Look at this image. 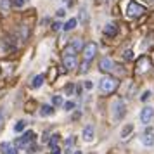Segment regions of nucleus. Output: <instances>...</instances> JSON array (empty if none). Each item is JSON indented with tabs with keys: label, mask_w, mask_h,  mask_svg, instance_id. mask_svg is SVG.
<instances>
[{
	"label": "nucleus",
	"mask_w": 154,
	"mask_h": 154,
	"mask_svg": "<svg viewBox=\"0 0 154 154\" xmlns=\"http://www.w3.org/2000/svg\"><path fill=\"white\" fill-rule=\"evenodd\" d=\"M152 114H154V109L152 107H144L142 111H140V121L144 123V125H147V123H151V118H152Z\"/></svg>",
	"instance_id": "obj_8"
},
{
	"label": "nucleus",
	"mask_w": 154,
	"mask_h": 154,
	"mask_svg": "<svg viewBox=\"0 0 154 154\" xmlns=\"http://www.w3.org/2000/svg\"><path fill=\"white\" fill-rule=\"evenodd\" d=\"M24 126H26V121H23V119H21V121H17V123L14 125V132L16 133H21L23 130H24Z\"/></svg>",
	"instance_id": "obj_18"
},
{
	"label": "nucleus",
	"mask_w": 154,
	"mask_h": 154,
	"mask_svg": "<svg viewBox=\"0 0 154 154\" xmlns=\"http://www.w3.org/2000/svg\"><path fill=\"white\" fill-rule=\"evenodd\" d=\"M132 130H133V125H126V126H123V130H121V137L123 139H126L130 133H132Z\"/></svg>",
	"instance_id": "obj_17"
},
{
	"label": "nucleus",
	"mask_w": 154,
	"mask_h": 154,
	"mask_svg": "<svg viewBox=\"0 0 154 154\" xmlns=\"http://www.w3.org/2000/svg\"><path fill=\"white\" fill-rule=\"evenodd\" d=\"M116 33H118L116 24H106V28H104V35L106 36H114Z\"/></svg>",
	"instance_id": "obj_12"
},
{
	"label": "nucleus",
	"mask_w": 154,
	"mask_h": 154,
	"mask_svg": "<svg viewBox=\"0 0 154 154\" xmlns=\"http://www.w3.org/2000/svg\"><path fill=\"white\" fill-rule=\"evenodd\" d=\"M76 23H78V21L75 19V17H71L69 21H68V23H66V24L63 26L64 31H71V29H75V28H76Z\"/></svg>",
	"instance_id": "obj_13"
},
{
	"label": "nucleus",
	"mask_w": 154,
	"mask_h": 154,
	"mask_svg": "<svg viewBox=\"0 0 154 154\" xmlns=\"http://www.w3.org/2000/svg\"><path fill=\"white\" fill-rule=\"evenodd\" d=\"M142 144H144L146 147L154 146V133L152 132H146V135L142 137Z\"/></svg>",
	"instance_id": "obj_10"
},
{
	"label": "nucleus",
	"mask_w": 154,
	"mask_h": 154,
	"mask_svg": "<svg viewBox=\"0 0 154 154\" xmlns=\"http://www.w3.org/2000/svg\"><path fill=\"white\" fill-rule=\"evenodd\" d=\"M85 88H87V90H92V88H94L92 82H85Z\"/></svg>",
	"instance_id": "obj_31"
},
{
	"label": "nucleus",
	"mask_w": 154,
	"mask_h": 154,
	"mask_svg": "<svg viewBox=\"0 0 154 154\" xmlns=\"http://www.w3.org/2000/svg\"><path fill=\"white\" fill-rule=\"evenodd\" d=\"M52 104L54 106H61L63 104V97H61V95H54V97H52Z\"/></svg>",
	"instance_id": "obj_20"
},
{
	"label": "nucleus",
	"mask_w": 154,
	"mask_h": 154,
	"mask_svg": "<svg viewBox=\"0 0 154 154\" xmlns=\"http://www.w3.org/2000/svg\"><path fill=\"white\" fill-rule=\"evenodd\" d=\"M99 69L104 71V73H111L114 69V63H112L109 57H104V59H100V63H99Z\"/></svg>",
	"instance_id": "obj_7"
},
{
	"label": "nucleus",
	"mask_w": 154,
	"mask_h": 154,
	"mask_svg": "<svg viewBox=\"0 0 154 154\" xmlns=\"http://www.w3.org/2000/svg\"><path fill=\"white\" fill-rule=\"evenodd\" d=\"M125 59H126V61H132V59H133V52H132V50H126V52H125Z\"/></svg>",
	"instance_id": "obj_24"
},
{
	"label": "nucleus",
	"mask_w": 154,
	"mask_h": 154,
	"mask_svg": "<svg viewBox=\"0 0 154 154\" xmlns=\"http://www.w3.org/2000/svg\"><path fill=\"white\" fill-rule=\"evenodd\" d=\"M64 109H66V111H73V109H75V102H73V100L64 102Z\"/></svg>",
	"instance_id": "obj_21"
},
{
	"label": "nucleus",
	"mask_w": 154,
	"mask_h": 154,
	"mask_svg": "<svg viewBox=\"0 0 154 154\" xmlns=\"http://www.w3.org/2000/svg\"><path fill=\"white\" fill-rule=\"evenodd\" d=\"M26 2H28V0H12V5H14V7H23Z\"/></svg>",
	"instance_id": "obj_22"
},
{
	"label": "nucleus",
	"mask_w": 154,
	"mask_h": 154,
	"mask_svg": "<svg viewBox=\"0 0 154 154\" xmlns=\"http://www.w3.org/2000/svg\"><path fill=\"white\" fill-rule=\"evenodd\" d=\"M26 152H28V154H33V152H36V146H29Z\"/></svg>",
	"instance_id": "obj_30"
},
{
	"label": "nucleus",
	"mask_w": 154,
	"mask_h": 154,
	"mask_svg": "<svg viewBox=\"0 0 154 154\" xmlns=\"http://www.w3.org/2000/svg\"><path fill=\"white\" fill-rule=\"evenodd\" d=\"M87 69H88V61H85V63L82 64V69H80V73H85Z\"/></svg>",
	"instance_id": "obj_27"
},
{
	"label": "nucleus",
	"mask_w": 154,
	"mask_h": 154,
	"mask_svg": "<svg viewBox=\"0 0 154 154\" xmlns=\"http://www.w3.org/2000/svg\"><path fill=\"white\" fill-rule=\"evenodd\" d=\"M40 114H42V116H50V114H54V107L45 104L42 109H40Z\"/></svg>",
	"instance_id": "obj_14"
},
{
	"label": "nucleus",
	"mask_w": 154,
	"mask_h": 154,
	"mask_svg": "<svg viewBox=\"0 0 154 154\" xmlns=\"http://www.w3.org/2000/svg\"><path fill=\"white\" fill-rule=\"evenodd\" d=\"M146 12V7L144 5H140L137 2H130L128 4V7H126V14L130 16V17H139Z\"/></svg>",
	"instance_id": "obj_3"
},
{
	"label": "nucleus",
	"mask_w": 154,
	"mask_h": 154,
	"mask_svg": "<svg viewBox=\"0 0 154 154\" xmlns=\"http://www.w3.org/2000/svg\"><path fill=\"white\" fill-rule=\"evenodd\" d=\"M151 97V92L147 90V92H144V95H142V97H140V100H147V99Z\"/></svg>",
	"instance_id": "obj_29"
},
{
	"label": "nucleus",
	"mask_w": 154,
	"mask_h": 154,
	"mask_svg": "<svg viewBox=\"0 0 154 154\" xmlns=\"http://www.w3.org/2000/svg\"><path fill=\"white\" fill-rule=\"evenodd\" d=\"M73 90H75V85H68V87H66V92H68V94H73Z\"/></svg>",
	"instance_id": "obj_32"
},
{
	"label": "nucleus",
	"mask_w": 154,
	"mask_h": 154,
	"mask_svg": "<svg viewBox=\"0 0 154 154\" xmlns=\"http://www.w3.org/2000/svg\"><path fill=\"white\" fill-rule=\"evenodd\" d=\"M50 149H52V154H63V152H61V147H59V146H54V147H50Z\"/></svg>",
	"instance_id": "obj_25"
},
{
	"label": "nucleus",
	"mask_w": 154,
	"mask_h": 154,
	"mask_svg": "<svg viewBox=\"0 0 154 154\" xmlns=\"http://www.w3.org/2000/svg\"><path fill=\"white\" fill-rule=\"evenodd\" d=\"M42 83H43V75H38V76L33 78L31 87H33V88H38V87H42Z\"/></svg>",
	"instance_id": "obj_15"
},
{
	"label": "nucleus",
	"mask_w": 154,
	"mask_h": 154,
	"mask_svg": "<svg viewBox=\"0 0 154 154\" xmlns=\"http://www.w3.org/2000/svg\"><path fill=\"white\" fill-rule=\"evenodd\" d=\"M112 111H114V118L116 119H121L125 116V111H126V106L123 100H116L114 106H112Z\"/></svg>",
	"instance_id": "obj_5"
},
{
	"label": "nucleus",
	"mask_w": 154,
	"mask_h": 154,
	"mask_svg": "<svg viewBox=\"0 0 154 154\" xmlns=\"http://www.w3.org/2000/svg\"><path fill=\"white\" fill-rule=\"evenodd\" d=\"M95 54H97V45L94 42H90V43H87L83 47V57H85V61H88L90 63L92 59L95 57Z\"/></svg>",
	"instance_id": "obj_4"
},
{
	"label": "nucleus",
	"mask_w": 154,
	"mask_h": 154,
	"mask_svg": "<svg viewBox=\"0 0 154 154\" xmlns=\"http://www.w3.org/2000/svg\"><path fill=\"white\" fill-rule=\"evenodd\" d=\"M2 123H4V111H0V128H2Z\"/></svg>",
	"instance_id": "obj_33"
},
{
	"label": "nucleus",
	"mask_w": 154,
	"mask_h": 154,
	"mask_svg": "<svg viewBox=\"0 0 154 154\" xmlns=\"http://www.w3.org/2000/svg\"><path fill=\"white\" fill-rule=\"evenodd\" d=\"M73 146H75V137H69V139L66 140V149H68V152H69V154H71L69 149H71Z\"/></svg>",
	"instance_id": "obj_19"
},
{
	"label": "nucleus",
	"mask_w": 154,
	"mask_h": 154,
	"mask_svg": "<svg viewBox=\"0 0 154 154\" xmlns=\"http://www.w3.org/2000/svg\"><path fill=\"white\" fill-rule=\"evenodd\" d=\"M83 139L87 140V142H90V140L94 139V126L92 125H87L83 128Z\"/></svg>",
	"instance_id": "obj_11"
},
{
	"label": "nucleus",
	"mask_w": 154,
	"mask_h": 154,
	"mask_svg": "<svg viewBox=\"0 0 154 154\" xmlns=\"http://www.w3.org/2000/svg\"><path fill=\"white\" fill-rule=\"evenodd\" d=\"M33 140H35V133L29 130V132H26L24 135H23L21 139L16 140V146H17V147H24L26 144H28V142H33Z\"/></svg>",
	"instance_id": "obj_6"
},
{
	"label": "nucleus",
	"mask_w": 154,
	"mask_h": 154,
	"mask_svg": "<svg viewBox=\"0 0 154 154\" xmlns=\"http://www.w3.org/2000/svg\"><path fill=\"white\" fill-rule=\"evenodd\" d=\"M118 87V80H114V78H111V76H106V78H102L100 80V83H99V88L102 92H112L114 88Z\"/></svg>",
	"instance_id": "obj_2"
},
{
	"label": "nucleus",
	"mask_w": 154,
	"mask_h": 154,
	"mask_svg": "<svg viewBox=\"0 0 154 154\" xmlns=\"http://www.w3.org/2000/svg\"><path fill=\"white\" fill-rule=\"evenodd\" d=\"M59 140H61V135H59V133H54V135L49 139V146H50V147L57 146V144H59Z\"/></svg>",
	"instance_id": "obj_16"
},
{
	"label": "nucleus",
	"mask_w": 154,
	"mask_h": 154,
	"mask_svg": "<svg viewBox=\"0 0 154 154\" xmlns=\"http://www.w3.org/2000/svg\"><path fill=\"white\" fill-rule=\"evenodd\" d=\"M75 154H82V152H80V151H75Z\"/></svg>",
	"instance_id": "obj_34"
},
{
	"label": "nucleus",
	"mask_w": 154,
	"mask_h": 154,
	"mask_svg": "<svg viewBox=\"0 0 154 154\" xmlns=\"http://www.w3.org/2000/svg\"><path fill=\"white\" fill-rule=\"evenodd\" d=\"M66 16V9H59L57 11V17H64Z\"/></svg>",
	"instance_id": "obj_28"
},
{
	"label": "nucleus",
	"mask_w": 154,
	"mask_h": 154,
	"mask_svg": "<svg viewBox=\"0 0 154 154\" xmlns=\"http://www.w3.org/2000/svg\"><path fill=\"white\" fill-rule=\"evenodd\" d=\"M76 50L73 49V47H69V49H66V52H64V68L66 69H75L76 68V54H75Z\"/></svg>",
	"instance_id": "obj_1"
},
{
	"label": "nucleus",
	"mask_w": 154,
	"mask_h": 154,
	"mask_svg": "<svg viewBox=\"0 0 154 154\" xmlns=\"http://www.w3.org/2000/svg\"><path fill=\"white\" fill-rule=\"evenodd\" d=\"M0 151H2V154H17V149H14L9 142H2Z\"/></svg>",
	"instance_id": "obj_9"
},
{
	"label": "nucleus",
	"mask_w": 154,
	"mask_h": 154,
	"mask_svg": "<svg viewBox=\"0 0 154 154\" xmlns=\"http://www.w3.org/2000/svg\"><path fill=\"white\" fill-rule=\"evenodd\" d=\"M82 47H83V43H82V40H80V38H76V40H75V43H73V49H75V50H78V49H82Z\"/></svg>",
	"instance_id": "obj_23"
},
{
	"label": "nucleus",
	"mask_w": 154,
	"mask_h": 154,
	"mask_svg": "<svg viewBox=\"0 0 154 154\" xmlns=\"http://www.w3.org/2000/svg\"><path fill=\"white\" fill-rule=\"evenodd\" d=\"M63 28V24H61V23L57 21V23H54V24H52V29H54V31H57V29H61Z\"/></svg>",
	"instance_id": "obj_26"
}]
</instances>
